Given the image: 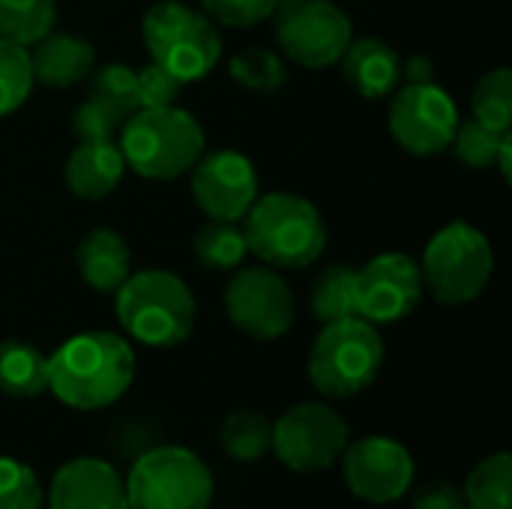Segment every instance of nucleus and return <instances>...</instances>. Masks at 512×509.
Returning a JSON list of instances; mask_svg holds the SVG:
<instances>
[{"mask_svg": "<svg viewBox=\"0 0 512 509\" xmlns=\"http://www.w3.org/2000/svg\"><path fill=\"white\" fill-rule=\"evenodd\" d=\"M30 48H33L30 51L33 78L42 81L45 87H60L63 90V87L81 84L87 75H93L96 51L81 36L51 30L39 42H33Z\"/></svg>", "mask_w": 512, "mask_h": 509, "instance_id": "obj_17", "label": "nucleus"}, {"mask_svg": "<svg viewBox=\"0 0 512 509\" xmlns=\"http://www.w3.org/2000/svg\"><path fill=\"white\" fill-rule=\"evenodd\" d=\"M348 444L351 432L336 408L324 402H303L273 423L270 450L294 474H321L339 465Z\"/></svg>", "mask_w": 512, "mask_h": 509, "instance_id": "obj_9", "label": "nucleus"}, {"mask_svg": "<svg viewBox=\"0 0 512 509\" xmlns=\"http://www.w3.org/2000/svg\"><path fill=\"white\" fill-rule=\"evenodd\" d=\"M420 273H423V285L432 291L435 300L447 306L471 303L492 282L495 273L492 243L480 228L468 222H450L426 243Z\"/></svg>", "mask_w": 512, "mask_h": 509, "instance_id": "obj_8", "label": "nucleus"}, {"mask_svg": "<svg viewBox=\"0 0 512 509\" xmlns=\"http://www.w3.org/2000/svg\"><path fill=\"white\" fill-rule=\"evenodd\" d=\"M225 312L249 339L276 342L294 327V294L267 264L237 267L225 288Z\"/></svg>", "mask_w": 512, "mask_h": 509, "instance_id": "obj_11", "label": "nucleus"}, {"mask_svg": "<svg viewBox=\"0 0 512 509\" xmlns=\"http://www.w3.org/2000/svg\"><path fill=\"white\" fill-rule=\"evenodd\" d=\"M468 509H512V459L510 453H495L483 459L465 483Z\"/></svg>", "mask_w": 512, "mask_h": 509, "instance_id": "obj_25", "label": "nucleus"}, {"mask_svg": "<svg viewBox=\"0 0 512 509\" xmlns=\"http://www.w3.org/2000/svg\"><path fill=\"white\" fill-rule=\"evenodd\" d=\"M57 24L54 0H0V36L30 48Z\"/></svg>", "mask_w": 512, "mask_h": 509, "instance_id": "obj_24", "label": "nucleus"}, {"mask_svg": "<svg viewBox=\"0 0 512 509\" xmlns=\"http://www.w3.org/2000/svg\"><path fill=\"white\" fill-rule=\"evenodd\" d=\"M126 162L114 141H78L66 159V186L84 201L108 198L123 180Z\"/></svg>", "mask_w": 512, "mask_h": 509, "instance_id": "obj_18", "label": "nucleus"}, {"mask_svg": "<svg viewBox=\"0 0 512 509\" xmlns=\"http://www.w3.org/2000/svg\"><path fill=\"white\" fill-rule=\"evenodd\" d=\"M231 78L249 90H273L279 84H285V63L279 54L267 51V48H243L231 57L228 63Z\"/></svg>", "mask_w": 512, "mask_h": 509, "instance_id": "obj_29", "label": "nucleus"}, {"mask_svg": "<svg viewBox=\"0 0 512 509\" xmlns=\"http://www.w3.org/2000/svg\"><path fill=\"white\" fill-rule=\"evenodd\" d=\"M192 249H195V258L201 261V267L216 270V273L243 267V261L249 255L243 225L240 222H222V219L204 222L195 234Z\"/></svg>", "mask_w": 512, "mask_h": 509, "instance_id": "obj_22", "label": "nucleus"}, {"mask_svg": "<svg viewBox=\"0 0 512 509\" xmlns=\"http://www.w3.org/2000/svg\"><path fill=\"white\" fill-rule=\"evenodd\" d=\"M384 366V339L375 324L351 315L324 324L309 351V381L327 399L369 390Z\"/></svg>", "mask_w": 512, "mask_h": 509, "instance_id": "obj_6", "label": "nucleus"}, {"mask_svg": "<svg viewBox=\"0 0 512 509\" xmlns=\"http://www.w3.org/2000/svg\"><path fill=\"white\" fill-rule=\"evenodd\" d=\"M0 393L12 399H36L48 393V357L21 339L0 342Z\"/></svg>", "mask_w": 512, "mask_h": 509, "instance_id": "obj_21", "label": "nucleus"}, {"mask_svg": "<svg viewBox=\"0 0 512 509\" xmlns=\"http://www.w3.org/2000/svg\"><path fill=\"white\" fill-rule=\"evenodd\" d=\"M249 252L267 267L297 270L309 267L327 249V225L321 210L294 192L258 195L243 216Z\"/></svg>", "mask_w": 512, "mask_h": 509, "instance_id": "obj_4", "label": "nucleus"}, {"mask_svg": "<svg viewBox=\"0 0 512 509\" xmlns=\"http://www.w3.org/2000/svg\"><path fill=\"white\" fill-rule=\"evenodd\" d=\"M75 264L81 279L99 291V294H114L132 273V252L129 243L111 231V228H96L81 237L75 249Z\"/></svg>", "mask_w": 512, "mask_h": 509, "instance_id": "obj_20", "label": "nucleus"}, {"mask_svg": "<svg viewBox=\"0 0 512 509\" xmlns=\"http://www.w3.org/2000/svg\"><path fill=\"white\" fill-rule=\"evenodd\" d=\"M282 0H201L204 12L219 27H252L267 21Z\"/></svg>", "mask_w": 512, "mask_h": 509, "instance_id": "obj_34", "label": "nucleus"}, {"mask_svg": "<svg viewBox=\"0 0 512 509\" xmlns=\"http://www.w3.org/2000/svg\"><path fill=\"white\" fill-rule=\"evenodd\" d=\"M474 120L495 132H510L512 123V72L498 66L486 72L474 87Z\"/></svg>", "mask_w": 512, "mask_h": 509, "instance_id": "obj_27", "label": "nucleus"}, {"mask_svg": "<svg viewBox=\"0 0 512 509\" xmlns=\"http://www.w3.org/2000/svg\"><path fill=\"white\" fill-rule=\"evenodd\" d=\"M138 78V108H165V105H177V96L183 90V84L165 72L162 66H156L153 60L135 72Z\"/></svg>", "mask_w": 512, "mask_h": 509, "instance_id": "obj_35", "label": "nucleus"}, {"mask_svg": "<svg viewBox=\"0 0 512 509\" xmlns=\"http://www.w3.org/2000/svg\"><path fill=\"white\" fill-rule=\"evenodd\" d=\"M339 465L351 495L378 507L402 501L417 477V465L408 447L387 435H369L348 444Z\"/></svg>", "mask_w": 512, "mask_h": 509, "instance_id": "obj_12", "label": "nucleus"}, {"mask_svg": "<svg viewBox=\"0 0 512 509\" xmlns=\"http://www.w3.org/2000/svg\"><path fill=\"white\" fill-rule=\"evenodd\" d=\"M512 135L504 138V144H501V150H498V159H495V165L501 168V174H504V180H510L512 177Z\"/></svg>", "mask_w": 512, "mask_h": 509, "instance_id": "obj_37", "label": "nucleus"}, {"mask_svg": "<svg viewBox=\"0 0 512 509\" xmlns=\"http://www.w3.org/2000/svg\"><path fill=\"white\" fill-rule=\"evenodd\" d=\"M33 81L30 48L0 36V117L18 111L27 102Z\"/></svg>", "mask_w": 512, "mask_h": 509, "instance_id": "obj_28", "label": "nucleus"}, {"mask_svg": "<svg viewBox=\"0 0 512 509\" xmlns=\"http://www.w3.org/2000/svg\"><path fill=\"white\" fill-rule=\"evenodd\" d=\"M420 264L405 252H381L354 273V312L369 324H396L423 300Z\"/></svg>", "mask_w": 512, "mask_h": 509, "instance_id": "obj_13", "label": "nucleus"}, {"mask_svg": "<svg viewBox=\"0 0 512 509\" xmlns=\"http://www.w3.org/2000/svg\"><path fill=\"white\" fill-rule=\"evenodd\" d=\"M141 36L150 60L180 84L207 78L222 57L219 24L183 0H159L144 12Z\"/></svg>", "mask_w": 512, "mask_h": 509, "instance_id": "obj_5", "label": "nucleus"}, {"mask_svg": "<svg viewBox=\"0 0 512 509\" xmlns=\"http://www.w3.org/2000/svg\"><path fill=\"white\" fill-rule=\"evenodd\" d=\"M123 123H126V117L117 108L90 96L87 102H81L75 108L72 132L78 135V141H114Z\"/></svg>", "mask_w": 512, "mask_h": 509, "instance_id": "obj_33", "label": "nucleus"}, {"mask_svg": "<svg viewBox=\"0 0 512 509\" xmlns=\"http://www.w3.org/2000/svg\"><path fill=\"white\" fill-rule=\"evenodd\" d=\"M507 135H510V132H495V129H489V126H483L480 120L471 117V120H465V123L459 120V129H456L450 147L456 150V156H459L465 165H471V168H492Z\"/></svg>", "mask_w": 512, "mask_h": 509, "instance_id": "obj_31", "label": "nucleus"}, {"mask_svg": "<svg viewBox=\"0 0 512 509\" xmlns=\"http://www.w3.org/2000/svg\"><path fill=\"white\" fill-rule=\"evenodd\" d=\"M414 509H468V504L462 489H456L447 480H435L414 495Z\"/></svg>", "mask_w": 512, "mask_h": 509, "instance_id": "obj_36", "label": "nucleus"}, {"mask_svg": "<svg viewBox=\"0 0 512 509\" xmlns=\"http://www.w3.org/2000/svg\"><path fill=\"white\" fill-rule=\"evenodd\" d=\"M90 96L108 102L123 117L135 114L138 111V78H135V69H129L126 63L102 66L93 75V81H90Z\"/></svg>", "mask_w": 512, "mask_h": 509, "instance_id": "obj_32", "label": "nucleus"}, {"mask_svg": "<svg viewBox=\"0 0 512 509\" xmlns=\"http://www.w3.org/2000/svg\"><path fill=\"white\" fill-rule=\"evenodd\" d=\"M342 78L363 99H384L396 90L402 78V63L393 45L384 39H351L345 54L339 57Z\"/></svg>", "mask_w": 512, "mask_h": 509, "instance_id": "obj_19", "label": "nucleus"}, {"mask_svg": "<svg viewBox=\"0 0 512 509\" xmlns=\"http://www.w3.org/2000/svg\"><path fill=\"white\" fill-rule=\"evenodd\" d=\"M273 423L258 411H234L219 426V444L234 462H258L270 453Z\"/></svg>", "mask_w": 512, "mask_h": 509, "instance_id": "obj_23", "label": "nucleus"}, {"mask_svg": "<svg viewBox=\"0 0 512 509\" xmlns=\"http://www.w3.org/2000/svg\"><path fill=\"white\" fill-rule=\"evenodd\" d=\"M273 15L279 48L306 69L339 63L354 39L351 18L330 0H282Z\"/></svg>", "mask_w": 512, "mask_h": 509, "instance_id": "obj_10", "label": "nucleus"}, {"mask_svg": "<svg viewBox=\"0 0 512 509\" xmlns=\"http://www.w3.org/2000/svg\"><path fill=\"white\" fill-rule=\"evenodd\" d=\"M126 168L144 180H174L201 159L207 135L195 114L177 105L138 108L117 132Z\"/></svg>", "mask_w": 512, "mask_h": 509, "instance_id": "obj_2", "label": "nucleus"}, {"mask_svg": "<svg viewBox=\"0 0 512 509\" xmlns=\"http://www.w3.org/2000/svg\"><path fill=\"white\" fill-rule=\"evenodd\" d=\"M132 381L135 351L117 333H78L48 357V393L75 411H102L114 405Z\"/></svg>", "mask_w": 512, "mask_h": 509, "instance_id": "obj_1", "label": "nucleus"}, {"mask_svg": "<svg viewBox=\"0 0 512 509\" xmlns=\"http://www.w3.org/2000/svg\"><path fill=\"white\" fill-rule=\"evenodd\" d=\"M129 509H207L216 483L207 462L189 447H153L123 477Z\"/></svg>", "mask_w": 512, "mask_h": 509, "instance_id": "obj_7", "label": "nucleus"}, {"mask_svg": "<svg viewBox=\"0 0 512 509\" xmlns=\"http://www.w3.org/2000/svg\"><path fill=\"white\" fill-rule=\"evenodd\" d=\"M45 501L48 509H129L123 477L93 456L60 465Z\"/></svg>", "mask_w": 512, "mask_h": 509, "instance_id": "obj_16", "label": "nucleus"}, {"mask_svg": "<svg viewBox=\"0 0 512 509\" xmlns=\"http://www.w3.org/2000/svg\"><path fill=\"white\" fill-rule=\"evenodd\" d=\"M459 129L453 96L432 81H411L390 105V132L411 156H435L450 150Z\"/></svg>", "mask_w": 512, "mask_h": 509, "instance_id": "obj_14", "label": "nucleus"}, {"mask_svg": "<svg viewBox=\"0 0 512 509\" xmlns=\"http://www.w3.org/2000/svg\"><path fill=\"white\" fill-rule=\"evenodd\" d=\"M354 273L357 270L351 264H333L315 279V285H312V315L321 324L357 315L354 312Z\"/></svg>", "mask_w": 512, "mask_h": 509, "instance_id": "obj_26", "label": "nucleus"}, {"mask_svg": "<svg viewBox=\"0 0 512 509\" xmlns=\"http://www.w3.org/2000/svg\"><path fill=\"white\" fill-rule=\"evenodd\" d=\"M192 195L195 204L222 222H243L249 207L258 201V174L249 156L237 150L201 153L192 165Z\"/></svg>", "mask_w": 512, "mask_h": 509, "instance_id": "obj_15", "label": "nucleus"}, {"mask_svg": "<svg viewBox=\"0 0 512 509\" xmlns=\"http://www.w3.org/2000/svg\"><path fill=\"white\" fill-rule=\"evenodd\" d=\"M114 312L120 327L141 345L177 348L198 318L189 285L168 270H138L114 291Z\"/></svg>", "mask_w": 512, "mask_h": 509, "instance_id": "obj_3", "label": "nucleus"}, {"mask_svg": "<svg viewBox=\"0 0 512 509\" xmlns=\"http://www.w3.org/2000/svg\"><path fill=\"white\" fill-rule=\"evenodd\" d=\"M45 492L30 465L0 456V509H42Z\"/></svg>", "mask_w": 512, "mask_h": 509, "instance_id": "obj_30", "label": "nucleus"}]
</instances>
